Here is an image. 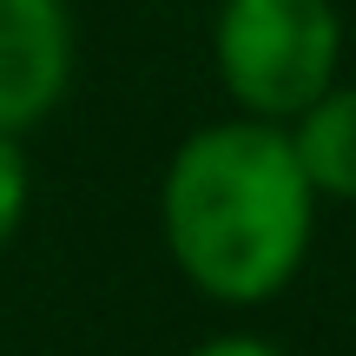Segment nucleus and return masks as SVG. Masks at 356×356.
I'll use <instances>...</instances> for the list:
<instances>
[{
  "instance_id": "nucleus-5",
  "label": "nucleus",
  "mask_w": 356,
  "mask_h": 356,
  "mask_svg": "<svg viewBox=\"0 0 356 356\" xmlns=\"http://www.w3.org/2000/svg\"><path fill=\"white\" fill-rule=\"evenodd\" d=\"M26 211H33V159H26V139L0 132V251L26 231Z\"/></svg>"
},
{
  "instance_id": "nucleus-4",
  "label": "nucleus",
  "mask_w": 356,
  "mask_h": 356,
  "mask_svg": "<svg viewBox=\"0 0 356 356\" xmlns=\"http://www.w3.org/2000/svg\"><path fill=\"white\" fill-rule=\"evenodd\" d=\"M284 132L317 204H356V79L343 73L337 86H323Z\"/></svg>"
},
{
  "instance_id": "nucleus-2",
  "label": "nucleus",
  "mask_w": 356,
  "mask_h": 356,
  "mask_svg": "<svg viewBox=\"0 0 356 356\" xmlns=\"http://www.w3.org/2000/svg\"><path fill=\"white\" fill-rule=\"evenodd\" d=\"M211 73L231 113L291 126L323 86L343 79V13L337 0H218Z\"/></svg>"
},
{
  "instance_id": "nucleus-3",
  "label": "nucleus",
  "mask_w": 356,
  "mask_h": 356,
  "mask_svg": "<svg viewBox=\"0 0 356 356\" xmlns=\"http://www.w3.org/2000/svg\"><path fill=\"white\" fill-rule=\"evenodd\" d=\"M79 79L73 0H0V132L26 139Z\"/></svg>"
},
{
  "instance_id": "nucleus-6",
  "label": "nucleus",
  "mask_w": 356,
  "mask_h": 356,
  "mask_svg": "<svg viewBox=\"0 0 356 356\" xmlns=\"http://www.w3.org/2000/svg\"><path fill=\"white\" fill-rule=\"evenodd\" d=\"M185 356H291V350L257 337V330H218V337H204V343H191Z\"/></svg>"
},
{
  "instance_id": "nucleus-1",
  "label": "nucleus",
  "mask_w": 356,
  "mask_h": 356,
  "mask_svg": "<svg viewBox=\"0 0 356 356\" xmlns=\"http://www.w3.org/2000/svg\"><path fill=\"white\" fill-rule=\"evenodd\" d=\"M317 211L323 204L291 152V132L244 113L191 126L159 178L165 257L218 310L277 304L310 264Z\"/></svg>"
}]
</instances>
